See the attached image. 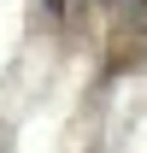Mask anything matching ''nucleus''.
<instances>
[{"mask_svg":"<svg viewBox=\"0 0 147 153\" xmlns=\"http://www.w3.org/2000/svg\"><path fill=\"white\" fill-rule=\"evenodd\" d=\"M47 6H71V0H47Z\"/></svg>","mask_w":147,"mask_h":153,"instance_id":"f257e3e1","label":"nucleus"},{"mask_svg":"<svg viewBox=\"0 0 147 153\" xmlns=\"http://www.w3.org/2000/svg\"><path fill=\"white\" fill-rule=\"evenodd\" d=\"M141 6H147V0H141Z\"/></svg>","mask_w":147,"mask_h":153,"instance_id":"f03ea898","label":"nucleus"}]
</instances>
